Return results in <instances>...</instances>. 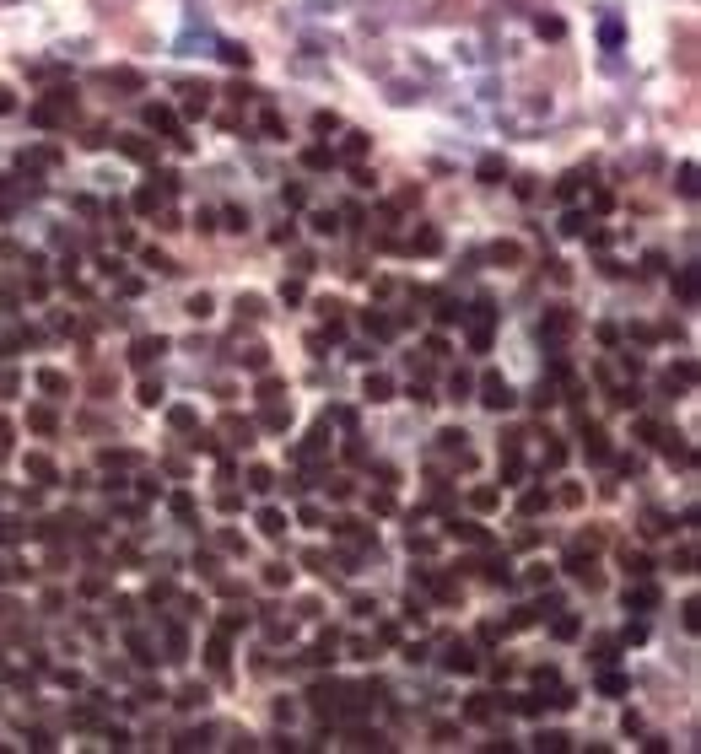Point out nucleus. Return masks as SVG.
Instances as JSON below:
<instances>
[{"label":"nucleus","mask_w":701,"mask_h":754,"mask_svg":"<svg viewBox=\"0 0 701 754\" xmlns=\"http://www.w3.org/2000/svg\"><path fill=\"white\" fill-rule=\"evenodd\" d=\"M480 404H486V410H496V415H502V410H513V404H518V393L507 388V383H502V377H496V372H486V377H480Z\"/></svg>","instance_id":"nucleus-1"},{"label":"nucleus","mask_w":701,"mask_h":754,"mask_svg":"<svg viewBox=\"0 0 701 754\" xmlns=\"http://www.w3.org/2000/svg\"><path fill=\"white\" fill-rule=\"evenodd\" d=\"M65 108H76V103H71V92H54V103H38V108L27 113V119L49 130V124H60V119H65Z\"/></svg>","instance_id":"nucleus-2"},{"label":"nucleus","mask_w":701,"mask_h":754,"mask_svg":"<svg viewBox=\"0 0 701 754\" xmlns=\"http://www.w3.org/2000/svg\"><path fill=\"white\" fill-rule=\"evenodd\" d=\"M443 668H448V673H475V668H480L475 646H469V641H454V646H448V657H443Z\"/></svg>","instance_id":"nucleus-3"},{"label":"nucleus","mask_w":701,"mask_h":754,"mask_svg":"<svg viewBox=\"0 0 701 754\" xmlns=\"http://www.w3.org/2000/svg\"><path fill=\"white\" fill-rule=\"evenodd\" d=\"M162 351H168V340H162V334H140V340L130 345V361H135V366H151Z\"/></svg>","instance_id":"nucleus-4"},{"label":"nucleus","mask_w":701,"mask_h":754,"mask_svg":"<svg viewBox=\"0 0 701 754\" xmlns=\"http://www.w3.org/2000/svg\"><path fill=\"white\" fill-rule=\"evenodd\" d=\"M572 329H578V318L566 313V307H551V313H545V324H540V334H551V340H566Z\"/></svg>","instance_id":"nucleus-5"},{"label":"nucleus","mask_w":701,"mask_h":754,"mask_svg":"<svg viewBox=\"0 0 701 754\" xmlns=\"http://www.w3.org/2000/svg\"><path fill=\"white\" fill-rule=\"evenodd\" d=\"M119 151L130 162H157V146H151L146 135H119Z\"/></svg>","instance_id":"nucleus-6"},{"label":"nucleus","mask_w":701,"mask_h":754,"mask_svg":"<svg viewBox=\"0 0 701 754\" xmlns=\"http://www.w3.org/2000/svg\"><path fill=\"white\" fill-rule=\"evenodd\" d=\"M626 609H637V614L658 609V587H653V582H637V587H626Z\"/></svg>","instance_id":"nucleus-7"},{"label":"nucleus","mask_w":701,"mask_h":754,"mask_svg":"<svg viewBox=\"0 0 701 754\" xmlns=\"http://www.w3.org/2000/svg\"><path fill=\"white\" fill-rule=\"evenodd\" d=\"M399 248H405V254H437V248H443V232H416V237H410V243H399Z\"/></svg>","instance_id":"nucleus-8"},{"label":"nucleus","mask_w":701,"mask_h":754,"mask_svg":"<svg viewBox=\"0 0 701 754\" xmlns=\"http://www.w3.org/2000/svg\"><path fill=\"white\" fill-rule=\"evenodd\" d=\"M448 534H454V539H464V544H486V539H491V534H486L480 523H469V517H464V523L454 517V523H448Z\"/></svg>","instance_id":"nucleus-9"},{"label":"nucleus","mask_w":701,"mask_h":754,"mask_svg":"<svg viewBox=\"0 0 701 754\" xmlns=\"http://www.w3.org/2000/svg\"><path fill=\"white\" fill-rule=\"evenodd\" d=\"M545 507H551V490H523V496H518V512H523V517H540Z\"/></svg>","instance_id":"nucleus-10"},{"label":"nucleus","mask_w":701,"mask_h":754,"mask_svg":"<svg viewBox=\"0 0 701 754\" xmlns=\"http://www.w3.org/2000/svg\"><path fill=\"white\" fill-rule=\"evenodd\" d=\"M362 393H367L372 404H383V399H389V393H394V383H389V377H383V372H367V383H362Z\"/></svg>","instance_id":"nucleus-11"},{"label":"nucleus","mask_w":701,"mask_h":754,"mask_svg":"<svg viewBox=\"0 0 701 754\" xmlns=\"http://www.w3.org/2000/svg\"><path fill=\"white\" fill-rule=\"evenodd\" d=\"M599 43H604V49H620V43H626V22H620V16H610V22L599 27Z\"/></svg>","instance_id":"nucleus-12"},{"label":"nucleus","mask_w":701,"mask_h":754,"mask_svg":"<svg viewBox=\"0 0 701 754\" xmlns=\"http://www.w3.org/2000/svg\"><path fill=\"white\" fill-rule=\"evenodd\" d=\"M302 167H313V172L334 167V151H329V146H308V151H302Z\"/></svg>","instance_id":"nucleus-13"},{"label":"nucleus","mask_w":701,"mask_h":754,"mask_svg":"<svg viewBox=\"0 0 701 754\" xmlns=\"http://www.w3.org/2000/svg\"><path fill=\"white\" fill-rule=\"evenodd\" d=\"M566 743H572V738H566V733H540V738H534V749H540V754H566Z\"/></svg>","instance_id":"nucleus-14"},{"label":"nucleus","mask_w":701,"mask_h":754,"mask_svg":"<svg viewBox=\"0 0 701 754\" xmlns=\"http://www.w3.org/2000/svg\"><path fill=\"white\" fill-rule=\"evenodd\" d=\"M259 528H265V534H270V539H281V534H286V512L265 507V512H259Z\"/></svg>","instance_id":"nucleus-15"},{"label":"nucleus","mask_w":701,"mask_h":754,"mask_svg":"<svg viewBox=\"0 0 701 754\" xmlns=\"http://www.w3.org/2000/svg\"><path fill=\"white\" fill-rule=\"evenodd\" d=\"M362 329H367L372 340H389V334H394V318H383V313H367V318H362Z\"/></svg>","instance_id":"nucleus-16"},{"label":"nucleus","mask_w":701,"mask_h":754,"mask_svg":"<svg viewBox=\"0 0 701 754\" xmlns=\"http://www.w3.org/2000/svg\"><path fill=\"white\" fill-rule=\"evenodd\" d=\"M502 480H507V485H518V480H523V458H518V448L502 453Z\"/></svg>","instance_id":"nucleus-17"},{"label":"nucleus","mask_w":701,"mask_h":754,"mask_svg":"<svg viewBox=\"0 0 701 754\" xmlns=\"http://www.w3.org/2000/svg\"><path fill=\"white\" fill-rule=\"evenodd\" d=\"M464 717H469V722H491V695H469Z\"/></svg>","instance_id":"nucleus-18"},{"label":"nucleus","mask_w":701,"mask_h":754,"mask_svg":"<svg viewBox=\"0 0 701 754\" xmlns=\"http://www.w3.org/2000/svg\"><path fill=\"white\" fill-rule=\"evenodd\" d=\"M146 124H151V130H162V135H173V130H178L173 108H146Z\"/></svg>","instance_id":"nucleus-19"},{"label":"nucleus","mask_w":701,"mask_h":754,"mask_svg":"<svg viewBox=\"0 0 701 754\" xmlns=\"http://www.w3.org/2000/svg\"><path fill=\"white\" fill-rule=\"evenodd\" d=\"M27 475H33V480H44V485H54V463L44 458V453H33V458H27Z\"/></svg>","instance_id":"nucleus-20"},{"label":"nucleus","mask_w":701,"mask_h":754,"mask_svg":"<svg viewBox=\"0 0 701 754\" xmlns=\"http://www.w3.org/2000/svg\"><path fill=\"white\" fill-rule=\"evenodd\" d=\"M184 98H189V103H184V113H205V108H210V86H189Z\"/></svg>","instance_id":"nucleus-21"},{"label":"nucleus","mask_w":701,"mask_h":754,"mask_svg":"<svg viewBox=\"0 0 701 754\" xmlns=\"http://www.w3.org/2000/svg\"><path fill=\"white\" fill-rule=\"evenodd\" d=\"M313 232H319V237H334V232H340V216H334V210H313Z\"/></svg>","instance_id":"nucleus-22"},{"label":"nucleus","mask_w":701,"mask_h":754,"mask_svg":"<svg viewBox=\"0 0 701 754\" xmlns=\"http://www.w3.org/2000/svg\"><path fill=\"white\" fill-rule=\"evenodd\" d=\"M162 200H168V195H162L157 183H151V189H140V195H135V210H140V216H151V210H157Z\"/></svg>","instance_id":"nucleus-23"},{"label":"nucleus","mask_w":701,"mask_h":754,"mask_svg":"<svg viewBox=\"0 0 701 754\" xmlns=\"http://www.w3.org/2000/svg\"><path fill=\"white\" fill-rule=\"evenodd\" d=\"M610 458V437L604 431H588V463H604Z\"/></svg>","instance_id":"nucleus-24"},{"label":"nucleus","mask_w":701,"mask_h":754,"mask_svg":"<svg viewBox=\"0 0 701 754\" xmlns=\"http://www.w3.org/2000/svg\"><path fill=\"white\" fill-rule=\"evenodd\" d=\"M642 534H648V539L669 534V517H664V512H642Z\"/></svg>","instance_id":"nucleus-25"},{"label":"nucleus","mask_w":701,"mask_h":754,"mask_svg":"<svg viewBox=\"0 0 701 754\" xmlns=\"http://www.w3.org/2000/svg\"><path fill=\"white\" fill-rule=\"evenodd\" d=\"M168 426H173V431H189V426H195V410H189V404H173V410H168Z\"/></svg>","instance_id":"nucleus-26"},{"label":"nucleus","mask_w":701,"mask_h":754,"mask_svg":"<svg viewBox=\"0 0 701 754\" xmlns=\"http://www.w3.org/2000/svg\"><path fill=\"white\" fill-rule=\"evenodd\" d=\"M545 706H551L545 695H518V701H513V711H523V717H540Z\"/></svg>","instance_id":"nucleus-27"},{"label":"nucleus","mask_w":701,"mask_h":754,"mask_svg":"<svg viewBox=\"0 0 701 754\" xmlns=\"http://www.w3.org/2000/svg\"><path fill=\"white\" fill-rule=\"evenodd\" d=\"M54 162H60V151L38 146V151H27V157H22V167H54Z\"/></svg>","instance_id":"nucleus-28"},{"label":"nucleus","mask_w":701,"mask_h":754,"mask_svg":"<svg viewBox=\"0 0 701 754\" xmlns=\"http://www.w3.org/2000/svg\"><path fill=\"white\" fill-rule=\"evenodd\" d=\"M448 393H454V399H469V393H475V377H469V372H454V377H448Z\"/></svg>","instance_id":"nucleus-29"},{"label":"nucleus","mask_w":701,"mask_h":754,"mask_svg":"<svg viewBox=\"0 0 701 754\" xmlns=\"http://www.w3.org/2000/svg\"><path fill=\"white\" fill-rule=\"evenodd\" d=\"M286 426H292V410L270 404V410H265V431H286Z\"/></svg>","instance_id":"nucleus-30"},{"label":"nucleus","mask_w":701,"mask_h":754,"mask_svg":"<svg viewBox=\"0 0 701 754\" xmlns=\"http://www.w3.org/2000/svg\"><path fill=\"white\" fill-rule=\"evenodd\" d=\"M222 60H227V65H237V71H248V60H254V54H248L243 43H222Z\"/></svg>","instance_id":"nucleus-31"},{"label":"nucleus","mask_w":701,"mask_h":754,"mask_svg":"<svg viewBox=\"0 0 701 754\" xmlns=\"http://www.w3.org/2000/svg\"><path fill=\"white\" fill-rule=\"evenodd\" d=\"M248 485L254 490H275V475L265 469V463H254V469H248Z\"/></svg>","instance_id":"nucleus-32"},{"label":"nucleus","mask_w":701,"mask_h":754,"mask_svg":"<svg viewBox=\"0 0 701 754\" xmlns=\"http://www.w3.org/2000/svg\"><path fill=\"white\" fill-rule=\"evenodd\" d=\"M599 690L604 695H626L631 684H626V673H599Z\"/></svg>","instance_id":"nucleus-33"},{"label":"nucleus","mask_w":701,"mask_h":754,"mask_svg":"<svg viewBox=\"0 0 701 754\" xmlns=\"http://www.w3.org/2000/svg\"><path fill=\"white\" fill-rule=\"evenodd\" d=\"M534 33L540 38H561L566 27H561V16H534Z\"/></svg>","instance_id":"nucleus-34"},{"label":"nucleus","mask_w":701,"mask_h":754,"mask_svg":"<svg viewBox=\"0 0 701 754\" xmlns=\"http://www.w3.org/2000/svg\"><path fill=\"white\" fill-rule=\"evenodd\" d=\"M502 172H507V162H502V157H480V178H486V183H496Z\"/></svg>","instance_id":"nucleus-35"},{"label":"nucleus","mask_w":701,"mask_h":754,"mask_svg":"<svg viewBox=\"0 0 701 754\" xmlns=\"http://www.w3.org/2000/svg\"><path fill=\"white\" fill-rule=\"evenodd\" d=\"M675 383H680V388H690V383H696V366H690V361H680L675 372H669V388H675Z\"/></svg>","instance_id":"nucleus-36"},{"label":"nucleus","mask_w":701,"mask_h":754,"mask_svg":"<svg viewBox=\"0 0 701 754\" xmlns=\"http://www.w3.org/2000/svg\"><path fill=\"white\" fill-rule=\"evenodd\" d=\"M210 668L227 673V636H216V641H210Z\"/></svg>","instance_id":"nucleus-37"},{"label":"nucleus","mask_w":701,"mask_h":754,"mask_svg":"<svg viewBox=\"0 0 701 754\" xmlns=\"http://www.w3.org/2000/svg\"><path fill=\"white\" fill-rule=\"evenodd\" d=\"M675 291L685 296V302H696V275H690V269H680V275H675Z\"/></svg>","instance_id":"nucleus-38"},{"label":"nucleus","mask_w":701,"mask_h":754,"mask_svg":"<svg viewBox=\"0 0 701 754\" xmlns=\"http://www.w3.org/2000/svg\"><path fill=\"white\" fill-rule=\"evenodd\" d=\"M265 582H270V587H286V582H292V566H286V560H275L270 572H265Z\"/></svg>","instance_id":"nucleus-39"},{"label":"nucleus","mask_w":701,"mask_h":754,"mask_svg":"<svg viewBox=\"0 0 701 754\" xmlns=\"http://www.w3.org/2000/svg\"><path fill=\"white\" fill-rule=\"evenodd\" d=\"M200 701H205V690H200V684H189V690L178 695V701H173V706H178V711H195Z\"/></svg>","instance_id":"nucleus-40"},{"label":"nucleus","mask_w":701,"mask_h":754,"mask_svg":"<svg viewBox=\"0 0 701 754\" xmlns=\"http://www.w3.org/2000/svg\"><path fill=\"white\" fill-rule=\"evenodd\" d=\"M140 404H146V410H157V404H162V383H151V377H146V383H140Z\"/></svg>","instance_id":"nucleus-41"},{"label":"nucleus","mask_w":701,"mask_h":754,"mask_svg":"<svg viewBox=\"0 0 701 754\" xmlns=\"http://www.w3.org/2000/svg\"><path fill=\"white\" fill-rule=\"evenodd\" d=\"M173 512H178V517H195V496H189V490H173Z\"/></svg>","instance_id":"nucleus-42"},{"label":"nucleus","mask_w":701,"mask_h":754,"mask_svg":"<svg viewBox=\"0 0 701 754\" xmlns=\"http://www.w3.org/2000/svg\"><path fill=\"white\" fill-rule=\"evenodd\" d=\"M437 324H464V307H459V302H443V307H437Z\"/></svg>","instance_id":"nucleus-43"},{"label":"nucleus","mask_w":701,"mask_h":754,"mask_svg":"<svg viewBox=\"0 0 701 754\" xmlns=\"http://www.w3.org/2000/svg\"><path fill=\"white\" fill-rule=\"evenodd\" d=\"M561 463H566V442H551L545 448V469H561Z\"/></svg>","instance_id":"nucleus-44"},{"label":"nucleus","mask_w":701,"mask_h":754,"mask_svg":"<svg viewBox=\"0 0 701 754\" xmlns=\"http://www.w3.org/2000/svg\"><path fill=\"white\" fill-rule=\"evenodd\" d=\"M367 146H372L367 135H345V157H367Z\"/></svg>","instance_id":"nucleus-45"},{"label":"nucleus","mask_w":701,"mask_h":754,"mask_svg":"<svg viewBox=\"0 0 701 754\" xmlns=\"http://www.w3.org/2000/svg\"><path fill=\"white\" fill-rule=\"evenodd\" d=\"M146 264L157 269V275H173V259H168V254H157V248H146Z\"/></svg>","instance_id":"nucleus-46"},{"label":"nucleus","mask_w":701,"mask_h":754,"mask_svg":"<svg viewBox=\"0 0 701 754\" xmlns=\"http://www.w3.org/2000/svg\"><path fill=\"white\" fill-rule=\"evenodd\" d=\"M103 463H108V469H113V463H135V453H130V448H103Z\"/></svg>","instance_id":"nucleus-47"},{"label":"nucleus","mask_w":701,"mask_h":754,"mask_svg":"<svg viewBox=\"0 0 701 754\" xmlns=\"http://www.w3.org/2000/svg\"><path fill=\"white\" fill-rule=\"evenodd\" d=\"M491 259H496V264H518V243H496Z\"/></svg>","instance_id":"nucleus-48"},{"label":"nucleus","mask_w":701,"mask_h":754,"mask_svg":"<svg viewBox=\"0 0 701 754\" xmlns=\"http://www.w3.org/2000/svg\"><path fill=\"white\" fill-rule=\"evenodd\" d=\"M578 631H583V625L572 620V614H566V620H556V641H572V636H578Z\"/></svg>","instance_id":"nucleus-49"},{"label":"nucleus","mask_w":701,"mask_h":754,"mask_svg":"<svg viewBox=\"0 0 701 754\" xmlns=\"http://www.w3.org/2000/svg\"><path fill=\"white\" fill-rule=\"evenodd\" d=\"M680 195H685V200L696 195V167H690V162H685V167H680Z\"/></svg>","instance_id":"nucleus-50"},{"label":"nucleus","mask_w":701,"mask_h":754,"mask_svg":"<svg viewBox=\"0 0 701 754\" xmlns=\"http://www.w3.org/2000/svg\"><path fill=\"white\" fill-rule=\"evenodd\" d=\"M27 426H33V431H54V415L49 410H33V415H27Z\"/></svg>","instance_id":"nucleus-51"},{"label":"nucleus","mask_w":701,"mask_h":754,"mask_svg":"<svg viewBox=\"0 0 701 754\" xmlns=\"http://www.w3.org/2000/svg\"><path fill=\"white\" fill-rule=\"evenodd\" d=\"M437 448H448V453H459V448H464V431H459V426H454V431H443V437H437Z\"/></svg>","instance_id":"nucleus-52"},{"label":"nucleus","mask_w":701,"mask_h":754,"mask_svg":"<svg viewBox=\"0 0 701 754\" xmlns=\"http://www.w3.org/2000/svg\"><path fill=\"white\" fill-rule=\"evenodd\" d=\"M313 130L329 135V130H340V119H334V113H313Z\"/></svg>","instance_id":"nucleus-53"},{"label":"nucleus","mask_w":701,"mask_h":754,"mask_svg":"<svg viewBox=\"0 0 701 754\" xmlns=\"http://www.w3.org/2000/svg\"><path fill=\"white\" fill-rule=\"evenodd\" d=\"M469 501H475L480 512H491V507H496V501H502V496H496V490H475V496H469Z\"/></svg>","instance_id":"nucleus-54"},{"label":"nucleus","mask_w":701,"mask_h":754,"mask_svg":"<svg viewBox=\"0 0 701 754\" xmlns=\"http://www.w3.org/2000/svg\"><path fill=\"white\" fill-rule=\"evenodd\" d=\"M626 572L631 577H648V555H631V549H626Z\"/></svg>","instance_id":"nucleus-55"},{"label":"nucleus","mask_w":701,"mask_h":754,"mask_svg":"<svg viewBox=\"0 0 701 754\" xmlns=\"http://www.w3.org/2000/svg\"><path fill=\"white\" fill-rule=\"evenodd\" d=\"M367 507H372V512H394V496H389V490H378V496H367Z\"/></svg>","instance_id":"nucleus-56"},{"label":"nucleus","mask_w":701,"mask_h":754,"mask_svg":"<svg viewBox=\"0 0 701 754\" xmlns=\"http://www.w3.org/2000/svg\"><path fill=\"white\" fill-rule=\"evenodd\" d=\"M71 722H76V728H92L98 717H92V706H76V711H71Z\"/></svg>","instance_id":"nucleus-57"},{"label":"nucleus","mask_w":701,"mask_h":754,"mask_svg":"<svg viewBox=\"0 0 701 754\" xmlns=\"http://www.w3.org/2000/svg\"><path fill=\"white\" fill-rule=\"evenodd\" d=\"M38 383H44V388H49V393H65V377H60V372H44V377H38Z\"/></svg>","instance_id":"nucleus-58"},{"label":"nucleus","mask_w":701,"mask_h":754,"mask_svg":"<svg viewBox=\"0 0 701 754\" xmlns=\"http://www.w3.org/2000/svg\"><path fill=\"white\" fill-rule=\"evenodd\" d=\"M243 361H248V366H254V372H265V366H270V356H265V351H259V345H254V351H248V356H243Z\"/></svg>","instance_id":"nucleus-59"},{"label":"nucleus","mask_w":701,"mask_h":754,"mask_svg":"<svg viewBox=\"0 0 701 754\" xmlns=\"http://www.w3.org/2000/svg\"><path fill=\"white\" fill-rule=\"evenodd\" d=\"M534 404H540V410H551V404H556V388H551V383H540V393H534Z\"/></svg>","instance_id":"nucleus-60"},{"label":"nucleus","mask_w":701,"mask_h":754,"mask_svg":"<svg viewBox=\"0 0 701 754\" xmlns=\"http://www.w3.org/2000/svg\"><path fill=\"white\" fill-rule=\"evenodd\" d=\"M696 625H701V604L690 598V604H685V631H696Z\"/></svg>","instance_id":"nucleus-61"},{"label":"nucleus","mask_w":701,"mask_h":754,"mask_svg":"<svg viewBox=\"0 0 701 754\" xmlns=\"http://www.w3.org/2000/svg\"><path fill=\"white\" fill-rule=\"evenodd\" d=\"M189 313H195V318H210V296H205V291H200V296H195V302H189Z\"/></svg>","instance_id":"nucleus-62"},{"label":"nucleus","mask_w":701,"mask_h":754,"mask_svg":"<svg viewBox=\"0 0 701 754\" xmlns=\"http://www.w3.org/2000/svg\"><path fill=\"white\" fill-rule=\"evenodd\" d=\"M6 453H11V426L0 420V463H6Z\"/></svg>","instance_id":"nucleus-63"},{"label":"nucleus","mask_w":701,"mask_h":754,"mask_svg":"<svg viewBox=\"0 0 701 754\" xmlns=\"http://www.w3.org/2000/svg\"><path fill=\"white\" fill-rule=\"evenodd\" d=\"M0 582H6V566H0Z\"/></svg>","instance_id":"nucleus-64"}]
</instances>
